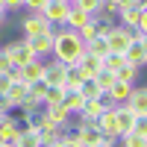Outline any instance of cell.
Masks as SVG:
<instances>
[{"label": "cell", "mask_w": 147, "mask_h": 147, "mask_svg": "<svg viewBox=\"0 0 147 147\" xmlns=\"http://www.w3.org/2000/svg\"><path fill=\"white\" fill-rule=\"evenodd\" d=\"M53 62H62V65H77L80 56L85 53V44L80 41V35L74 30H65V27H53Z\"/></svg>", "instance_id": "6da1fadb"}, {"label": "cell", "mask_w": 147, "mask_h": 147, "mask_svg": "<svg viewBox=\"0 0 147 147\" xmlns=\"http://www.w3.org/2000/svg\"><path fill=\"white\" fill-rule=\"evenodd\" d=\"M124 59H127V65L138 68V71L147 65V35H138V32H132V41L127 44V50H124Z\"/></svg>", "instance_id": "7a4b0ae2"}, {"label": "cell", "mask_w": 147, "mask_h": 147, "mask_svg": "<svg viewBox=\"0 0 147 147\" xmlns=\"http://www.w3.org/2000/svg\"><path fill=\"white\" fill-rule=\"evenodd\" d=\"M68 12H71V3L68 0H50L38 15L50 24V27H65V18H68Z\"/></svg>", "instance_id": "3957f363"}, {"label": "cell", "mask_w": 147, "mask_h": 147, "mask_svg": "<svg viewBox=\"0 0 147 147\" xmlns=\"http://www.w3.org/2000/svg\"><path fill=\"white\" fill-rule=\"evenodd\" d=\"M129 41H132V30L121 27V24H112V27H109V32H106V47H109V53H124Z\"/></svg>", "instance_id": "277c9868"}, {"label": "cell", "mask_w": 147, "mask_h": 147, "mask_svg": "<svg viewBox=\"0 0 147 147\" xmlns=\"http://www.w3.org/2000/svg\"><path fill=\"white\" fill-rule=\"evenodd\" d=\"M53 27L47 30V32H38V35H30V38H24L27 41V47H30V53L35 56V59H44V56H50L53 53Z\"/></svg>", "instance_id": "5b68a950"}, {"label": "cell", "mask_w": 147, "mask_h": 147, "mask_svg": "<svg viewBox=\"0 0 147 147\" xmlns=\"http://www.w3.org/2000/svg\"><path fill=\"white\" fill-rule=\"evenodd\" d=\"M106 109H112V103H109V97L106 94H100L97 100H85V106L80 109V121H88V124H97V118H100Z\"/></svg>", "instance_id": "8992f818"}, {"label": "cell", "mask_w": 147, "mask_h": 147, "mask_svg": "<svg viewBox=\"0 0 147 147\" xmlns=\"http://www.w3.org/2000/svg\"><path fill=\"white\" fill-rule=\"evenodd\" d=\"M3 50H6V56H9V62H12V68H24V65H30L32 62V53H30V47H27V41H12V44H6L3 47Z\"/></svg>", "instance_id": "52a82bcc"}, {"label": "cell", "mask_w": 147, "mask_h": 147, "mask_svg": "<svg viewBox=\"0 0 147 147\" xmlns=\"http://www.w3.org/2000/svg\"><path fill=\"white\" fill-rule=\"evenodd\" d=\"M41 115H44V121H50L53 127H62L65 132L71 129V118H74V115L68 112L62 103H50V106H44V112H41Z\"/></svg>", "instance_id": "ba28073f"}, {"label": "cell", "mask_w": 147, "mask_h": 147, "mask_svg": "<svg viewBox=\"0 0 147 147\" xmlns=\"http://www.w3.org/2000/svg\"><path fill=\"white\" fill-rule=\"evenodd\" d=\"M124 106H127L136 118H147V88L136 85V88H132V94H129V100H127Z\"/></svg>", "instance_id": "9c48e42d"}, {"label": "cell", "mask_w": 147, "mask_h": 147, "mask_svg": "<svg viewBox=\"0 0 147 147\" xmlns=\"http://www.w3.org/2000/svg\"><path fill=\"white\" fill-rule=\"evenodd\" d=\"M147 15V9H141L138 3L136 6H124V9H118V24L121 27H127V30H136L138 27V21Z\"/></svg>", "instance_id": "30bf717a"}, {"label": "cell", "mask_w": 147, "mask_h": 147, "mask_svg": "<svg viewBox=\"0 0 147 147\" xmlns=\"http://www.w3.org/2000/svg\"><path fill=\"white\" fill-rule=\"evenodd\" d=\"M21 30H24V38H30V35H38V32H47L50 30V24H47L38 12H30L27 18L21 21Z\"/></svg>", "instance_id": "8fae6325"}, {"label": "cell", "mask_w": 147, "mask_h": 147, "mask_svg": "<svg viewBox=\"0 0 147 147\" xmlns=\"http://www.w3.org/2000/svg\"><path fill=\"white\" fill-rule=\"evenodd\" d=\"M132 88H136L132 82H121V80H115V82H112V88L106 91V97H109V103H112V106H124V103L129 100Z\"/></svg>", "instance_id": "7c38bea8"}, {"label": "cell", "mask_w": 147, "mask_h": 147, "mask_svg": "<svg viewBox=\"0 0 147 147\" xmlns=\"http://www.w3.org/2000/svg\"><path fill=\"white\" fill-rule=\"evenodd\" d=\"M3 97H6V100L12 103V109H15V106H24V103L30 100V91H27V82H21V80H12Z\"/></svg>", "instance_id": "4fadbf2b"}, {"label": "cell", "mask_w": 147, "mask_h": 147, "mask_svg": "<svg viewBox=\"0 0 147 147\" xmlns=\"http://www.w3.org/2000/svg\"><path fill=\"white\" fill-rule=\"evenodd\" d=\"M97 127H100L103 136H109V138H121V127H118V118H115V106L106 109V112L97 118Z\"/></svg>", "instance_id": "5bb4252c"}, {"label": "cell", "mask_w": 147, "mask_h": 147, "mask_svg": "<svg viewBox=\"0 0 147 147\" xmlns=\"http://www.w3.org/2000/svg\"><path fill=\"white\" fill-rule=\"evenodd\" d=\"M21 71V82H35V80H44V71H47V62L44 59H32L30 65H24V68H18Z\"/></svg>", "instance_id": "9a60e30c"}, {"label": "cell", "mask_w": 147, "mask_h": 147, "mask_svg": "<svg viewBox=\"0 0 147 147\" xmlns=\"http://www.w3.org/2000/svg\"><path fill=\"white\" fill-rule=\"evenodd\" d=\"M77 71L82 77H97L103 68H100V56H91V53H82L80 62H77Z\"/></svg>", "instance_id": "2e32d148"}, {"label": "cell", "mask_w": 147, "mask_h": 147, "mask_svg": "<svg viewBox=\"0 0 147 147\" xmlns=\"http://www.w3.org/2000/svg\"><path fill=\"white\" fill-rule=\"evenodd\" d=\"M18 132H21V127H18L9 115L0 118V144H12V141L18 138Z\"/></svg>", "instance_id": "e0dca14e"}, {"label": "cell", "mask_w": 147, "mask_h": 147, "mask_svg": "<svg viewBox=\"0 0 147 147\" xmlns=\"http://www.w3.org/2000/svg\"><path fill=\"white\" fill-rule=\"evenodd\" d=\"M88 21H91L88 12H82V9H77V6H71L68 18H65V30H74V32H77V30H80V27H85Z\"/></svg>", "instance_id": "ac0fdd59"}, {"label": "cell", "mask_w": 147, "mask_h": 147, "mask_svg": "<svg viewBox=\"0 0 147 147\" xmlns=\"http://www.w3.org/2000/svg\"><path fill=\"white\" fill-rule=\"evenodd\" d=\"M65 68L62 62H47V71H44V82L47 85H62L65 82Z\"/></svg>", "instance_id": "d6986e66"}, {"label": "cell", "mask_w": 147, "mask_h": 147, "mask_svg": "<svg viewBox=\"0 0 147 147\" xmlns=\"http://www.w3.org/2000/svg\"><path fill=\"white\" fill-rule=\"evenodd\" d=\"M38 144H41V141H38V132L30 129V127H21L18 138L12 141V147H38Z\"/></svg>", "instance_id": "ffe728a7"}, {"label": "cell", "mask_w": 147, "mask_h": 147, "mask_svg": "<svg viewBox=\"0 0 147 147\" xmlns=\"http://www.w3.org/2000/svg\"><path fill=\"white\" fill-rule=\"evenodd\" d=\"M82 80H85V77L77 71V65H68V68H65V82H62V88H65V91H77Z\"/></svg>", "instance_id": "44dd1931"}, {"label": "cell", "mask_w": 147, "mask_h": 147, "mask_svg": "<svg viewBox=\"0 0 147 147\" xmlns=\"http://www.w3.org/2000/svg\"><path fill=\"white\" fill-rule=\"evenodd\" d=\"M62 106L68 109L71 115H80V109L85 106V100H82V94H80V91H65V97H62Z\"/></svg>", "instance_id": "7402d4cb"}, {"label": "cell", "mask_w": 147, "mask_h": 147, "mask_svg": "<svg viewBox=\"0 0 147 147\" xmlns=\"http://www.w3.org/2000/svg\"><path fill=\"white\" fill-rule=\"evenodd\" d=\"M115 118H118V127H121V136L124 132H129V127H132V121H136V115L129 112L127 106H115Z\"/></svg>", "instance_id": "603a6c76"}, {"label": "cell", "mask_w": 147, "mask_h": 147, "mask_svg": "<svg viewBox=\"0 0 147 147\" xmlns=\"http://www.w3.org/2000/svg\"><path fill=\"white\" fill-rule=\"evenodd\" d=\"M77 91L82 94V100H97V97H100V88H97L94 77H85V80L80 82V88H77Z\"/></svg>", "instance_id": "cb8c5ba5"}, {"label": "cell", "mask_w": 147, "mask_h": 147, "mask_svg": "<svg viewBox=\"0 0 147 147\" xmlns=\"http://www.w3.org/2000/svg\"><path fill=\"white\" fill-rule=\"evenodd\" d=\"M127 62V59H124V53H106L103 59H100V68L103 71H109V74H115L121 65H124Z\"/></svg>", "instance_id": "d4e9b609"}, {"label": "cell", "mask_w": 147, "mask_h": 147, "mask_svg": "<svg viewBox=\"0 0 147 147\" xmlns=\"http://www.w3.org/2000/svg\"><path fill=\"white\" fill-rule=\"evenodd\" d=\"M85 53H91V56H106L109 53V47H106V38H103V35H97V38H91L88 44H85Z\"/></svg>", "instance_id": "484cf974"}, {"label": "cell", "mask_w": 147, "mask_h": 147, "mask_svg": "<svg viewBox=\"0 0 147 147\" xmlns=\"http://www.w3.org/2000/svg\"><path fill=\"white\" fill-rule=\"evenodd\" d=\"M47 88H50V85H47L44 80H35V82H30L27 85V91H30V100H44V94H47Z\"/></svg>", "instance_id": "4316f807"}, {"label": "cell", "mask_w": 147, "mask_h": 147, "mask_svg": "<svg viewBox=\"0 0 147 147\" xmlns=\"http://www.w3.org/2000/svg\"><path fill=\"white\" fill-rule=\"evenodd\" d=\"M136 77H138V68H132L127 62L115 71V80H121V82H132V85H136Z\"/></svg>", "instance_id": "83f0119b"}, {"label": "cell", "mask_w": 147, "mask_h": 147, "mask_svg": "<svg viewBox=\"0 0 147 147\" xmlns=\"http://www.w3.org/2000/svg\"><path fill=\"white\" fill-rule=\"evenodd\" d=\"M118 141L124 147H147V136H136V132H124Z\"/></svg>", "instance_id": "f1b7e54d"}, {"label": "cell", "mask_w": 147, "mask_h": 147, "mask_svg": "<svg viewBox=\"0 0 147 147\" xmlns=\"http://www.w3.org/2000/svg\"><path fill=\"white\" fill-rule=\"evenodd\" d=\"M62 97H65V88H62V85H50L41 103H44V106H50V103H62Z\"/></svg>", "instance_id": "f546056e"}, {"label": "cell", "mask_w": 147, "mask_h": 147, "mask_svg": "<svg viewBox=\"0 0 147 147\" xmlns=\"http://www.w3.org/2000/svg\"><path fill=\"white\" fill-rule=\"evenodd\" d=\"M94 82H97V88H100V94H106L109 88H112V82H115V74H109V71H100L94 77Z\"/></svg>", "instance_id": "4dcf8cb0"}, {"label": "cell", "mask_w": 147, "mask_h": 147, "mask_svg": "<svg viewBox=\"0 0 147 147\" xmlns=\"http://www.w3.org/2000/svg\"><path fill=\"white\" fill-rule=\"evenodd\" d=\"M100 3H103V0H77L74 6H77V9H82V12H88V15H94V12L100 9Z\"/></svg>", "instance_id": "1f68e13d"}, {"label": "cell", "mask_w": 147, "mask_h": 147, "mask_svg": "<svg viewBox=\"0 0 147 147\" xmlns=\"http://www.w3.org/2000/svg\"><path fill=\"white\" fill-rule=\"evenodd\" d=\"M129 132H136V136H147V118H136L132 121Z\"/></svg>", "instance_id": "d6a6232c"}, {"label": "cell", "mask_w": 147, "mask_h": 147, "mask_svg": "<svg viewBox=\"0 0 147 147\" xmlns=\"http://www.w3.org/2000/svg\"><path fill=\"white\" fill-rule=\"evenodd\" d=\"M50 0H24V9H30V12H41Z\"/></svg>", "instance_id": "836d02e7"}, {"label": "cell", "mask_w": 147, "mask_h": 147, "mask_svg": "<svg viewBox=\"0 0 147 147\" xmlns=\"http://www.w3.org/2000/svg\"><path fill=\"white\" fill-rule=\"evenodd\" d=\"M56 147H82V144H80L77 138H74V136H71V132H65V136H62V141H59Z\"/></svg>", "instance_id": "e575fe53"}, {"label": "cell", "mask_w": 147, "mask_h": 147, "mask_svg": "<svg viewBox=\"0 0 147 147\" xmlns=\"http://www.w3.org/2000/svg\"><path fill=\"white\" fill-rule=\"evenodd\" d=\"M12 71V62H9V56H6V50L0 47V74H9Z\"/></svg>", "instance_id": "d590c367"}, {"label": "cell", "mask_w": 147, "mask_h": 147, "mask_svg": "<svg viewBox=\"0 0 147 147\" xmlns=\"http://www.w3.org/2000/svg\"><path fill=\"white\" fill-rule=\"evenodd\" d=\"M3 9H24V0H3Z\"/></svg>", "instance_id": "8d00e7d4"}, {"label": "cell", "mask_w": 147, "mask_h": 147, "mask_svg": "<svg viewBox=\"0 0 147 147\" xmlns=\"http://www.w3.org/2000/svg\"><path fill=\"white\" fill-rule=\"evenodd\" d=\"M3 24H6V12L0 9V27H3Z\"/></svg>", "instance_id": "74e56055"}, {"label": "cell", "mask_w": 147, "mask_h": 147, "mask_svg": "<svg viewBox=\"0 0 147 147\" xmlns=\"http://www.w3.org/2000/svg\"><path fill=\"white\" fill-rule=\"evenodd\" d=\"M0 9H3V0H0ZM3 12H6V9H3Z\"/></svg>", "instance_id": "f35d334b"}, {"label": "cell", "mask_w": 147, "mask_h": 147, "mask_svg": "<svg viewBox=\"0 0 147 147\" xmlns=\"http://www.w3.org/2000/svg\"><path fill=\"white\" fill-rule=\"evenodd\" d=\"M38 147H50V144H38Z\"/></svg>", "instance_id": "ab89813d"}, {"label": "cell", "mask_w": 147, "mask_h": 147, "mask_svg": "<svg viewBox=\"0 0 147 147\" xmlns=\"http://www.w3.org/2000/svg\"><path fill=\"white\" fill-rule=\"evenodd\" d=\"M0 147H12V144H0Z\"/></svg>", "instance_id": "60d3db41"}, {"label": "cell", "mask_w": 147, "mask_h": 147, "mask_svg": "<svg viewBox=\"0 0 147 147\" xmlns=\"http://www.w3.org/2000/svg\"><path fill=\"white\" fill-rule=\"evenodd\" d=\"M0 118H3V115H0Z\"/></svg>", "instance_id": "b9f144b4"}]
</instances>
